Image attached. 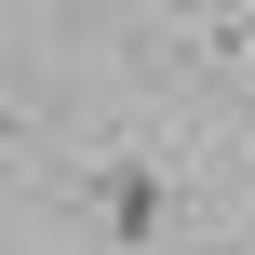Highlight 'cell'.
Returning a JSON list of instances; mask_svg holds the SVG:
<instances>
[{"mask_svg":"<svg viewBox=\"0 0 255 255\" xmlns=\"http://www.w3.org/2000/svg\"><path fill=\"white\" fill-rule=\"evenodd\" d=\"M81 202H94V229H108V242H161V229H175V188H161L148 161H94V175H81Z\"/></svg>","mask_w":255,"mask_h":255,"instance_id":"cell-1","label":"cell"}]
</instances>
